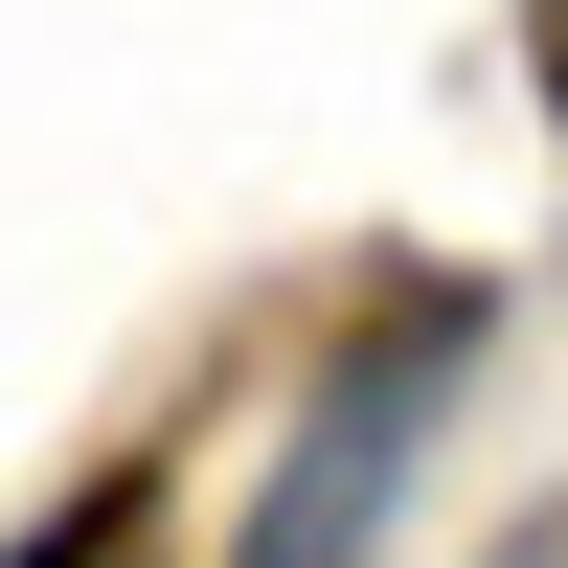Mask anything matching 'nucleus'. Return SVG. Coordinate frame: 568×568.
Segmentation results:
<instances>
[{
  "instance_id": "obj_2",
  "label": "nucleus",
  "mask_w": 568,
  "mask_h": 568,
  "mask_svg": "<svg viewBox=\"0 0 568 568\" xmlns=\"http://www.w3.org/2000/svg\"><path fill=\"white\" fill-rule=\"evenodd\" d=\"M0 568H160V478H136V455H114V478H69Z\"/></svg>"
},
{
  "instance_id": "obj_3",
  "label": "nucleus",
  "mask_w": 568,
  "mask_h": 568,
  "mask_svg": "<svg viewBox=\"0 0 568 568\" xmlns=\"http://www.w3.org/2000/svg\"><path fill=\"white\" fill-rule=\"evenodd\" d=\"M478 568H568V500H546V524H500V546H478Z\"/></svg>"
},
{
  "instance_id": "obj_1",
  "label": "nucleus",
  "mask_w": 568,
  "mask_h": 568,
  "mask_svg": "<svg viewBox=\"0 0 568 568\" xmlns=\"http://www.w3.org/2000/svg\"><path fill=\"white\" fill-rule=\"evenodd\" d=\"M478 342H500L478 273L364 296L342 342H318V387L273 409V478H251V524H227V568H387L409 478H433V433H455V387H478Z\"/></svg>"
}]
</instances>
